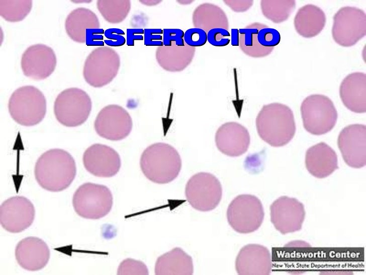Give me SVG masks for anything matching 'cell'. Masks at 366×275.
I'll use <instances>...</instances> for the list:
<instances>
[{
    "mask_svg": "<svg viewBox=\"0 0 366 275\" xmlns=\"http://www.w3.org/2000/svg\"><path fill=\"white\" fill-rule=\"evenodd\" d=\"M65 28L69 37L78 43L86 42L87 29H99L100 22L97 16L90 10L78 8L72 11L67 16Z\"/></svg>",
    "mask_w": 366,
    "mask_h": 275,
    "instance_id": "d4e9b609",
    "label": "cell"
},
{
    "mask_svg": "<svg viewBox=\"0 0 366 275\" xmlns=\"http://www.w3.org/2000/svg\"><path fill=\"white\" fill-rule=\"evenodd\" d=\"M305 165L309 172L318 178H324L338 168L336 153L325 143L309 148L305 155Z\"/></svg>",
    "mask_w": 366,
    "mask_h": 275,
    "instance_id": "44dd1931",
    "label": "cell"
},
{
    "mask_svg": "<svg viewBox=\"0 0 366 275\" xmlns=\"http://www.w3.org/2000/svg\"><path fill=\"white\" fill-rule=\"evenodd\" d=\"M118 274H148V269L142 262L131 258L124 260L119 266Z\"/></svg>",
    "mask_w": 366,
    "mask_h": 275,
    "instance_id": "d6a6232c",
    "label": "cell"
},
{
    "mask_svg": "<svg viewBox=\"0 0 366 275\" xmlns=\"http://www.w3.org/2000/svg\"><path fill=\"white\" fill-rule=\"evenodd\" d=\"M132 120L128 112L118 105H109L98 113L95 129L101 137L111 141H120L131 131Z\"/></svg>",
    "mask_w": 366,
    "mask_h": 275,
    "instance_id": "7c38bea8",
    "label": "cell"
},
{
    "mask_svg": "<svg viewBox=\"0 0 366 275\" xmlns=\"http://www.w3.org/2000/svg\"><path fill=\"white\" fill-rule=\"evenodd\" d=\"M195 47L188 45L178 46L173 43L171 46L162 45L156 48L155 57L159 65L164 70L176 72L185 69L192 62L195 53Z\"/></svg>",
    "mask_w": 366,
    "mask_h": 275,
    "instance_id": "603a6c76",
    "label": "cell"
},
{
    "mask_svg": "<svg viewBox=\"0 0 366 275\" xmlns=\"http://www.w3.org/2000/svg\"><path fill=\"white\" fill-rule=\"evenodd\" d=\"M195 28L204 30L207 33L210 30L221 28L227 30L228 20L225 12L219 7L211 3L198 6L193 14Z\"/></svg>",
    "mask_w": 366,
    "mask_h": 275,
    "instance_id": "4316f807",
    "label": "cell"
},
{
    "mask_svg": "<svg viewBox=\"0 0 366 275\" xmlns=\"http://www.w3.org/2000/svg\"><path fill=\"white\" fill-rule=\"evenodd\" d=\"M54 51L42 44L31 45L22 54L21 66L25 76L35 80L48 78L56 65Z\"/></svg>",
    "mask_w": 366,
    "mask_h": 275,
    "instance_id": "2e32d148",
    "label": "cell"
},
{
    "mask_svg": "<svg viewBox=\"0 0 366 275\" xmlns=\"http://www.w3.org/2000/svg\"><path fill=\"white\" fill-rule=\"evenodd\" d=\"M8 109L12 118L26 126L36 125L45 117L46 100L41 91L33 86L16 89L11 96Z\"/></svg>",
    "mask_w": 366,
    "mask_h": 275,
    "instance_id": "277c9868",
    "label": "cell"
},
{
    "mask_svg": "<svg viewBox=\"0 0 366 275\" xmlns=\"http://www.w3.org/2000/svg\"><path fill=\"white\" fill-rule=\"evenodd\" d=\"M31 201L23 196H15L4 201L0 207V222L6 231L19 233L29 228L35 218Z\"/></svg>",
    "mask_w": 366,
    "mask_h": 275,
    "instance_id": "5bb4252c",
    "label": "cell"
},
{
    "mask_svg": "<svg viewBox=\"0 0 366 275\" xmlns=\"http://www.w3.org/2000/svg\"><path fill=\"white\" fill-rule=\"evenodd\" d=\"M272 265L268 249L257 244H249L243 247L235 260L236 271L241 275L269 274Z\"/></svg>",
    "mask_w": 366,
    "mask_h": 275,
    "instance_id": "d6986e66",
    "label": "cell"
},
{
    "mask_svg": "<svg viewBox=\"0 0 366 275\" xmlns=\"http://www.w3.org/2000/svg\"><path fill=\"white\" fill-rule=\"evenodd\" d=\"M162 34H163V30L161 29H144V44L146 46L157 47L163 45Z\"/></svg>",
    "mask_w": 366,
    "mask_h": 275,
    "instance_id": "74e56055",
    "label": "cell"
},
{
    "mask_svg": "<svg viewBox=\"0 0 366 275\" xmlns=\"http://www.w3.org/2000/svg\"><path fill=\"white\" fill-rule=\"evenodd\" d=\"M32 7V1H0V14L7 21L19 22L29 14Z\"/></svg>",
    "mask_w": 366,
    "mask_h": 275,
    "instance_id": "4dcf8cb0",
    "label": "cell"
},
{
    "mask_svg": "<svg viewBox=\"0 0 366 275\" xmlns=\"http://www.w3.org/2000/svg\"><path fill=\"white\" fill-rule=\"evenodd\" d=\"M231 33V45L232 46H239V32L237 29H232Z\"/></svg>",
    "mask_w": 366,
    "mask_h": 275,
    "instance_id": "60d3db41",
    "label": "cell"
},
{
    "mask_svg": "<svg viewBox=\"0 0 366 275\" xmlns=\"http://www.w3.org/2000/svg\"><path fill=\"white\" fill-rule=\"evenodd\" d=\"M193 259L182 249L176 247L160 256L155 265L156 274H192Z\"/></svg>",
    "mask_w": 366,
    "mask_h": 275,
    "instance_id": "484cf974",
    "label": "cell"
},
{
    "mask_svg": "<svg viewBox=\"0 0 366 275\" xmlns=\"http://www.w3.org/2000/svg\"><path fill=\"white\" fill-rule=\"evenodd\" d=\"M49 248L42 239L28 237L21 240L15 249V257L21 267L29 271H37L44 268L49 261Z\"/></svg>",
    "mask_w": 366,
    "mask_h": 275,
    "instance_id": "ffe728a7",
    "label": "cell"
},
{
    "mask_svg": "<svg viewBox=\"0 0 366 275\" xmlns=\"http://www.w3.org/2000/svg\"><path fill=\"white\" fill-rule=\"evenodd\" d=\"M270 212L271 223L282 234L302 229L305 211L304 205L297 199L281 196L271 204Z\"/></svg>",
    "mask_w": 366,
    "mask_h": 275,
    "instance_id": "4fadbf2b",
    "label": "cell"
},
{
    "mask_svg": "<svg viewBox=\"0 0 366 275\" xmlns=\"http://www.w3.org/2000/svg\"><path fill=\"white\" fill-rule=\"evenodd\" d=\"M113 203V195L107 186L90 182L80 185L74 192L72 204L76 214L85 219H99L106 216Z\"/></svg>",
    "mask_w": 366,
    "mask_h": 275,
    "instance_id": "8992f818",
    "label": "cell"
},
{
    "mask_svg": "<svg viewBox=\"0 0 366 275\" xmlns=\"http://www.w3.org/2000/svg\"><path fill=\"white\" fill-rule=\"evenodd\" d=\"M215 141L217 149L223 154L236 157L248 150L250 138L247 128L236 122H228L217 129Z\"/></svg>",
    "mask_w": 366,
    "mask_h": 275,
    "instance_id": "ac0fdd59",
    "label": "cell"
},
{
    "mask_svg": "<svg viewBox=\"0 0 366 275\" xmlns=\"http://www.w3.org/2000/svg\"><path fill=\"white\" fill-rule=\"evenodd\" d=\"M124 34V32L118 28L107 29L105 32V35L108 38V40H105V43L111 46L123 45L126 41L125 37L122 36Z\"/></svg>",
    "mask_w": 366,
    "mask_h": 275,
    "instance_id": "8d00e7d4",
    "label": "cell"
},
{
    "mask_svg": "<svg viewBox=\"0 0 366 275\" xmlns=\"http://www.w3.org/2000/svg\"><path fill=\"white\" fill-rule=\"evenodd\" d=\"M260 7L265 18L276 23L286 21L296 7L295 1H261Z\"/></svg>",
    "mask_w": 366,
    "mask_h": 275,
    "instance_id": "f1b7e54d",
    "label": "cell"
},
{
    "mask_svg": "<svg viewBox=\"0 0 366 275\" xmlns=\"http://www.w3.org/2000/svg\"><path fill=\"white\" fill-rule=\"evenodd\" d=\"M366 34V15L361 9L346 6L341 8L333 16L332 35L338 44L350 47Z\"/></svg>",
    "mask_w": 366,
    "mask_h": 275,
    "instance_id": "8fae6325",
    "label": "cell"
},
{
    "mask_svg": "<svg viewBox=\"0 0 366 275\" xmlns=\"http://www.w3.org/2000/svg\"><path fill=\"white\" fill-rule=\"evenodd\" d=\"M301 113L305 129L314 135L325 134L334 127L337 112L331 100L321 94L307 97L302 102Z\"/></svg>",
    "mask_w": 366,
    "mask_h": 275,
    "instance_id": "5b68a950",
    "label": "cell"
},
{
    "mask_svg": "<svg viewBox=\"0 0 366 275\" xmlns=\"http://www.w3.org/2000/svg\"><path fill=\"white\" fill-rule=\"evenodd\" d=\"M262 24L255 22L239 30L240 48L250 57H263L270 54L273 50L262 46L258 41L257 33Z\"/></svg>",
    "mask_w": 366,
    "mask_h": 275,
    "instance_id": "83f0119b",
    "label": "cell"
},
{
    "mask_svg": "<svg viewBox=\"0 0 366 275\" xmlns=\"http://www.w3.org/2000/svg\"><path fill=\"white\" fill-rule=\"evenodd\" d=\"M92 109L88 95L77 88H70L60 93L54 102V112L57 120L67 127H75L83 123Z\"/></svg>",
    "mask_w": 366,
    "mask_h": 275,
    "instance_id": "52a82bcc",
    "label": "cell"
},
{
    "mask_svg": "<svg viewBox=\"0 0 366 275\" xmlns=\"http://www.w3.org/2000/svg\"><path fill=\"white\" fill-rule=\"evenodd\" d=\"M184 38L185 42L190 46H201L207 41V33L200 28H191L185 32Z\"/></svg>",
    "mask_w": 366,
    "mask_h": 275,
    "instance_id": "836d02e7",
    "label": "cell"
},
{
    "mask_svg": "<svg viewBox=\"0 0 366 275\" xmlns=\"http://www.w3.org/2000/svg\"><path fill=\"white\" fill-rule=\"evenodd\" d=\"M184 32L179 29H164L163 30V44L166 46L173 43L178 46H184Z\"/></svg>",
    "mask_w": 366,
    "mask_h": 275,
    "instance_id": "d590c367",
    "label": "cell"
},
{
    "mask_svg": "<svg viewBox=\"0 0 366 275\" xmlns=\"http://www.w3.org/2000/svg\"><path fill=\"white\" fill-rule=\"evenodd\" d=\"M98 10L108 22L113 24L123 21L131 9L130 1H98Z\"/></svg>",
    "mask_w": 366,
    "mask_h": 275,
    "instance_id": "f546056e",
    "label": "cell"
},
{
    "mask_svg": "<svg viewBox=\"0 0 366 275\" xmlns=\"http://www.w3.org/2000/svg\"><path fill=\"white\" fill-rule=\"evenodd\" d=\"M179 3L182 4H190L192 2V1H177Z\"/></svg>",
    "mask_w": 366,
    "mask_h": 275,
    "instance_id": "ee69618b",
    "label": "cell"
},
{
    "mask_svg": "<svg viewBox=\"0 0 366 275\" xmlns=\"http://www.w3.org/2000/svg\"><path fill=\"white\" fill-rule=\"evenodd\" d=\"M140 2L144 5L152 6L158 5L161 2V1H140Z\"/></svg>",
    "mask_w": 366,
    "mask_h": 275,
    "instance_id": "7bdbcfd3",
    "label": "cell"
},
{
    "mask_svg": "<svg viewBox=\"0 0 366 275\" xmlns=\"http://www.w3.org/2000/svg\"><path fill=\"white\" fill-rule=\"evenodd\" d=\"M140 165L146 177L150 181L165 184L171 182L178 175L181 160L176 150L164 143L153 144L142 153Z\"/></svg>",
    "mask_w": 366,
    "mask_h": 275,
    "instance_id": "3957f363",
    "label": "cell"
},
{
    "mask_svg": "<svg viewBox=\"0 0 366 275\" xmlns=\"http://www.w3.org/2000/svg\"><path fill=\"white\" fill-rule=\"evenodd\" d=\"M339 94L344 105L357 113L366 111V75L355 72L347 75L342 81Z\"/></svg>",
    "mask_w": 366,
    "mask_h": 275,
    "instance_id": "7402d4cb",
    "label": "cell"
},
{
    "mask_svg": "<svg viewBox=\"0 0 366 275\" xmlns=\"http://www.w3.org/2000/svg\"><path fill=\"white\" fill-rule=\"evenodd\" d=\"M120 66L118 53L108 46H101L87 56L83 68V76L90 86L99 88L110 83L117 76Z\"/></svg>",
    "mask_w": 366,
    "mask_h": 275,
    "instance_id": "9c48e42d",
    "label": "cell"
},
{
    "mask_svg": "<svg viewBox=\"0 0 366 275\" xmlns=\"http://www.w3.org/2000/svg\"><path fill=\"white\" fill-rule=\"evenodd\" d=\"M35 177L44 189L58 192L66 189L75 178L76 168L71 155L62 149L49 150L38 159Z\"/></svg>",
    "mask_w": 366,
    "mask_h": 275,
    "instance_id": "6da1fadb",
    "label": "cell"
},
{
    "mask_svg": "<svg viewBox=\"0 0 366 275\" xmlns=\"http://www.w3.org/2000/svg\"><path fill=\"white\" fill-rule=\"evenodd\" d=\"M338 147L347 165L354 168L366 164V126L354 124L345 127L340 132Z\"/></svg>",
    "mask_w": 366,
    "mask_h": 275,
    "instance_id": "9a60e30c",
    "label": "cell"
},
{
    "mask_svg": "<svg viewBox=\"0 0 366 275\" xmlns=\"http://www.w3.org/2000/svg\"><path fill=\"white\" fill-rule=\"evenodd\" d=\"M126 42L128 46H133L135 40H143V29H127Z\"/></svg>",
    "mask_w": 366,
    "mask_h": 275,
    "instance_id": "ab89813d",
    "label": "cell"
},
{
    "mask_svg": "<svg viewBox=\"0 0 366 275\" xmlns=\"http://www.w3.org/2000/svg\"><path fill=\"white\" fill-rule=\"evenodd\" d=\"M256 127L260 138L274 147L287 145L296 132L293 111L287 105L279 103L262 107L256 118Z\"/></svg>",
    "mask_w": 366,
    "mask_h": 275,
    "instance_id": "7a4b0ae2",
    "label": "cell"
},
{
    "mask_svg": "<svg viewBox=\"0 0 366 275\" xmlns=\"http://www.w3.org/2000/svg\"><path fill=\"white\" fill-rule=\"evenodd\" d=\"M230 34L227 30L223 28H214L207 33V41L215 46H224L228 45L230 41Z\"/></svg>",
    "mask_w": 366,
    "mask_h": 275,
    "instance_id": "e575fe53",
    "label": "cell"
},
{
    "mask_svg": "<svg viewBox=\"0 0 366 275\" xmlns=\"http://www.w3.org/2000/svg\"><path fill=\"white\" fill-rule=\"evenodd\" d=\"M310 245L303 241H294L289 242L285 245V247H310Z\"/></svg>",
    "mask_w": 366,
    "mask_h": 275,
    "instance_id": "b9f144b4",
    "label": "cell"
},
{
    "mask_svg": "<svg viewBox=\"0 0 366 275\" xmlns=\"http://www.w3.org/2000/svg\"><path fill=\"white\" fill-rule=\"evenodd\" d=\"M326 21V15L320 8L308 4L298 10L294 24L299 34L309 38L319 34L324 29Z\"/></svg>",
    "mask_w": 366,
    "mask_h": 275,
    "instance_id": "cb8c5ba5",
    "label": "cell"
},
{
    "mask_svg": "<svg viewBox=\"0 0 366 275\" xmlns=\"http://www.w3.org/2000/svg\"><path fill=\"white\" fill-rule=\"evenodd\" d=\"M264 216L260 200L251 194H241L229 204L227 218L230 226L242 234L252 233L261 225Z\"/></svg>",
    "mask_w": 366,
    "mask_h": 275,
    "instance_id": "ba28073f",
    "label": "cell"
},
{
    "mask_svg": "<svg viewBox=\"0 0 366 275\" xmlns=\"http://www.w3.org/2000/svg\"><path fill=\"white\" fill-rule=\"evenodd\" d=\"M83 163L90 174L99 177H111L119 172L121 159L118 153L108 146L95 144L88 147L83 155Z\"/></svg>",
    "mask_w": 366,
    "mask_h": 275,
    "instance_id": "e0dca14e",
    "label": "cell"
},
{
    "mask_svg": "<svg viewBox=\"0 0 366 275\" xmlns=\"http://www.w3.org/2000/svg\"><path fill=\"white\" fill-rule=\"evenodd\" d=\"M257 37L259 43L262 46L269 48H273L281 40L279 32L264 24L259 29Z\"/></svg>",
    "mask_w": 366,
    "mask_h": 275,
    "instance_id": "1f68e13d",
    "label": "cell"
},
{
    "mask_svg": "<svg viewBox=\"0 0 366 275\" xmlns=\"http://www.w3.org/2000/svg\"><path fill=\"white\" fill-rule=\"evenodd\" d=\"M185 194L193 208L208 212L215 209L220 203L222 188L220 182L214 175L199 172L192 176L187 182Z\"/></svg>",
    "mask_w": 366,
    "mask_h": 275,
    "instance_id": "30bf717a",
    "label": "cell"
},
{
    "mask_svg": "<svg viewBox=\"0 0 366 275\" xmlns=\"http://www.w3.org/2000/svg\"><path fill=\"white\" fill-rule=\"evenodd\" d=\"M104 31L102 29H90L86 31V43L87 45L103 46L104 43L102 34Z\"/></svg>",
    "mask_w": 366,
    "mask_h": 275,
    "instance_id": "f35d334b",
    "label": "cell"
}]
</instances>
